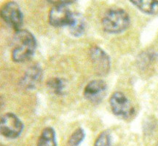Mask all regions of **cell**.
<instances>
[{"mask_svg":"<svg viewBox=\"0 0 158 146\" xmlns=\"http://www.w3.org/2000/svg\"><path fill=\"white\" fill-rule=\"evenodd\" d=\"M13 44L12 59L15 63L29 60L33 57L37 47L35 36L31 31L26 29L15 31Z\"/></svg>","mask_w":158,"mask_h":146,"instance_id":"1","label":"cell"},{"mask_svg":"<svg viewBox=\"0 0 158 146\" xmlns=\"http://www.w3.org/2000/svg\"><path fill=\"white\" fill-rule=\"evenodd\" d=\"M103 29L109 34H119L129 27L131 19L127 13L121 8H111L105 13L101 21Z\"/></svg>","mask_w":158,"mask_h":146,"instance_id":"2","label":"cell"},{"mask_svg":"<svg viewBox=\"0 0 158 146\" xmlns=\"http://www.w3.org/2000/svg\"><path fill=\"white\" fill-rule=\"evenodd\" d=\"M54 6L49 13V23L54 27H64L72 25L74 20V13L70 10L68 6L73 1H52Z\"/></svg>","mask_w":158,"mask_h":146,"instance_id":"3","label":"cell"},{"mask_svg":"<svg viewBox=\"0 0 158 146\" xmlns=\"http://www.w3.org/2000/svg\"><path fill=\"white\" fill-rule=\"evenodd\" d=\"M24 126L21 119L13 113L3 115L0 122L2 135L8 139H16L21 135Z\"/></svg>","mask_w":158,"mask_h":146,"instance_id":"4","label":"cell"},{"mask_svg":"<svg viewBox=\"0 0 158 146\" xmlns=\"http://www.w3.org/2000/svg\"><path fill=\"white\" fill-rule=\"evenodd\" d=\"M111 109L117 116L127 119L132 117L135 109L128 98L121 92H115L109 100Z\"/></svg>","mask_w":158,"mask_h":146,"instance_id":"5","label":"cell"},{"mask_svg":"<svg viewBox=\"0 0 158 146\" xmlns=\"http://www.w3.org/2000/svg\"><path fill=\"white\" fill-rule=\"evenodd\" d=\"M1 17L15 31L21 30L23 23V15L20 6L15 2H9L3 5L1 10Z\"/></svg>","mask_w":158,"mask_h":146,"instance_id":"6","label":"cell"},{"mask_svg":"<svg viewBox=\"0 0 158 146\" xmlns=\"http://www.w3.org/2000/svg\"><path fill=\"white\" fill-rule=\"evenodd\" d=\"M89 55L96 74L101 76H106L111 68V60L108 54L100 47L94 46L90 48Z\"/></svg>","mask_w":158,"mask_h":146,"instance_id":"7","label":"cell"},{"mask_svg":"<svg viewBox=\"0 0 158 146\" xmlns=\"http://www.w3.org/2000/svg\"><path fill=\"white\" fill-rule=\"evenodd\" d=\"M107 92V84L101 79L93 80L85 87V98L94 104H98L104 98Z\"/></svg>","mask_w":158,"mask_h":146,"instance_id":"8","label":"cell"},{"mask_svg":"<svg viewBox=\"0 0 158 146\" xmlns=\"http://www.w3.org/2000/svg\"><path fill=\"white\" fill-rule=\"evenodd\" d=\"M43 71L39 64L32 65L26 71L20 80L19 84L22 89L26 90H33L42 82Z\"/></svg>","mask_w":158,"mask_h":146,"instance_id":"9","label":"cell"},{"mask_svg":"<svg viewBox=\"0 0 158 146\" xmlns=\"http://www.w3.org/2000/svg\"><path fill=\"white\" fill-rule=\"evenodd\" d=\"M71 35L74 37H80L85 31L86 21L82 14L74 13V20L69 27Z\"/></svg>","mask_w":158,"mask_h":146,"instance_id":"10","label":"cell"},{"mask_svg":"<svg viewBox=\"0 0 158 146\" xmlns=\"http://www.w3.org/2000/svg\"><path fill=\"white\" fill-rule=\"evenodd\" d=\"M157 59V54L152 50L141 52L137 58V64L141 70L145 71L149 68Z\"/></svg>","mask_w":158,"mask_h":146,"instance_id":"11","label":"cell"},{"mask_svg":"<svg viewBox=\"0 0 158 146\" xmlns=\"http://www.w3.org/2000/svg\"><path fill=\"white\" fill-rule=\"evenodd\" d=\"M37 146H57L56 132L52 127H45L42 130L38 140Z\"/></svg>","mask_w":158,"mask_h":146,"instance_id":"12","label":"cell"},{"mask_svg":"<svg viewBox=\"0 0 158 146\" xmlns=\"http://www.w3.org/2000/svg\"><path fill=\"white\" fill-rule=\"evenodd\" d=\"M130 2L143 13L148 14V15L158 14V1L131 0Z\"/></svg>","mask_w":158,"mask_h":146,"instance_id":"13","label":"cell"},{"mask_svg":"<svg viewBox=\"0 0 158 146\" xmlns=\"http://www.w3.org/2000/svg\"><path fill=\"white\" fill-rule=\"evenodd\" d=\"M47 87L53 94L61 96L65 94L66 83L64 79L53 77L47 81Z\"/></svg>","mask_w":158,"mask_h":146,"instance_id":"14","label":"cell"},{"mask_svg":"<svg viewBox=\"0 0 158 146\" xmlns=\"http://www.w3.org/2000/svg\"><path fill=\"white\" fill-rule=\"evenodd\" d=\"M85 132L82 128H78L72 134L66 146H79L84 140Z\"/></svg>","mask_w":158,"mask_h":146,"instance_id":"15","label":"cell"},{"mask_svg":"<svg viewBox=\"0 0 158 146\" xmlns=\"http://www.w3.org/2000/svg\"><path fill=\"white\" fill-rule=\"evenodd\" d=\"M94 146H112V140L109 131L105 130L101 132L96 140Z\"/></svg>","mask_w":158,"mask_h":146,"instance_id":"16","label":"cell"},{"mask_svg":"<svg viewBox=\"0 0 158 146\" xmlns=\"http://www.w3.org/2000/svg\"><path fill=\"white\" fill-rule=\"evenodd\" d=\"M156 146H158V143H157V145H156Z\"/></svg>","mask_w":158,"mask_h":146,"instance_id":"17","label":"cell"},{"mask_svg":"<svg viewBox=\"0 0 158 146\" xmlns=\"http://www.w3.org/2000/svg\"><path fill=\"white\" fill-rule=\"evenodd\" d=\"M1 146H4V145H1Z\"/></svg>","mask_w":158,"mask_h":146,"instance_id":"18","label":"cell"}]
</instances>
